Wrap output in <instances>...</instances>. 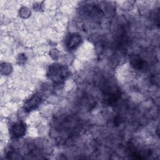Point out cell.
<instances>
[{"label":"cell","instance_id":"obj_1","mask_svg":"<svg viewBox=\"0 0 160 160\" xmlns=\"http://www.w3.org/2000/svg\"><path fill=\"white\" fill-rule=\"evenodd\" d=\"M48 77L55 84H61L69 76L68 69L59 64H51L48 70Z\"/></svg>","mask_w":160,"mask_h":160},{"label":"cell","instance_id":"obj_2","mask_svg":"<svg viewBox=\"0 0 160 160\" xmlns=\"http://www.w3.org/2000/svg\"><path fill=\"white\" fill-rule=\"evenodd\" d=\"M104 101L108 105L116 103L120 98V92L114 86L109 84L104 86L103 89Z\"/></svg>","mask_w":160,"mask_h":160},{"label":"cell","instance_id":"obj_3","mask_svg":"<svg viewBox=\"0 0 160 160\" xmlns=\"http://www.w3.org/2000/svg\"><path fill=\"white\" fill-rule=\"evenodd\" d=\"M26 132V126L25 124L18 121L14 123L10 128V134L14 138H19L24 135Z\"/></svg>","mask_w":160,"mask_h":160},{"label":"cell","instance_id":"obj_4","mask_svg":"<svg viewBox=\"0 0 160 160\" xmlns=\"http://www.w3.org/2000/svg\"><path fill=\"white\" fill-rule=\"evenodd\" d=\"M81 42V36L78 33H72L68 36L65 41V44L68 49L74 50L80 44Z\"/></svg>","mask_w":160,"mask_h":160},{"label":"cell","instance_id":"obj_5","mask_svg":"<svg viewBox=\"0 0 160 160\" xmlns=\"http://www.w3.org/2000/svg\"><path fill=\"white\" fill-rule=\"evenodd\" d=\"M41 97L39 95H33L30 99L27 100L24 105V109L26 112H30L35 109L41 102Z\"/></svg>","mask_w":160,"mask_h":160},{"label":"cell","instance_id":"obj_6","mask_svg":"<svg viewBox=\"0 0 160 160\" xmlns=\"http://www.w3.org/2000/svg\"><path fill=\"white\" fill-rule=\"evenodd\" d=\"M131 65L136 69L141 70L145 68L146 62L138 55H132L130 58Z\"/></svg>","mask_w":160,"mask_h":160}]
</instances>
